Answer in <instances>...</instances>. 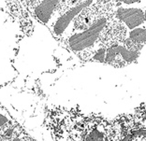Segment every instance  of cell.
<instances>
[{
	"mask_svg": "<svg viewBox=\"0 0 146 141\" xmlns=\"http://www.w3.org/2000/svg\"><path fill=\"white\" fill-rule=\"evenodd\" d=\"M45 123L52 141H118L116 118L111 120L77 109L50 107Z\"/></svg>",
	"mask_w": 146,
	"mask_h": 141,
	"instance_id": "1",
	"label": "cell"
},
{
	"mask_svg": "<svg viewBox=\"0 0 146 141\" xmlns=\"http://www.w3.org/2000/svg\"><path fill=\"white\" fill-rule=\"evenodd\" d=\"M113 7L114 1L111 9L85 30L71 32L63 40L65 47L82 61H92L101 48Z\"/></svg>",
	"mask_w": 146,
	"mask_h": 141,
	"instance_id": "2",
	"label": "cell"
},
{
	"mask_svg": "<svg viewBox=\"0 0 146 141\" xmlns=\"http://www.w3.org/2000/svg\"><path fill=\"white\" fill-rule=\"evenodd\" d=\"M118 141H146V104L138 107L132 113L116 118Z\"/></svg>",
	"mask_w": 146,
	"mask_h": 141,
	"instance_id": "3",
	"label": "cell"
},
{
	"mask_svg": "<svg viewBox=\"0 0 146 141\" xmlns=\"http://www.w3.org/2000/svg\"><path fill=\"white\" fill-rule=\"evenodd\" d=\"M91 1H64L60 11L56 15L54 22L49 26L52 35L63 41L70 34L73 22L82 9H85Z\"/></svg>",
	"mask_w": 146,
	"mask_h": 141,
	"instance_id": "4",
	"label": "cell"
},
{
	"mask_svg": "<svg viewBox=\"0 0 146 141\" xmlns=\"http://www.w3.org/2000/svg\"><path fill=\"white\" fill-rule=\"evenodd\" d=\"M64 1H27L31 15L40 24L49 27L63 6Z\"/></svg>",
	"mask_w": 146,
	"mask_h": 141,
	"instance_id": "5",
	"label": "cell"
},
{
	"mask_svg": "<svg viewBox=\"0 0 146 141\" xmlns=\"http://www.w3.org/2000/svg\"><path fill=\"white\" fill-rule=\"evenodd\" d=\"M17 124L18 123L12 119L8 111L0 105V137L4 136Z\"/></svg>",
	"mask_w": 146,
	"mask_h": 141,
	"instance_id": "6",
	"label": "cell"
}]
</instances>
